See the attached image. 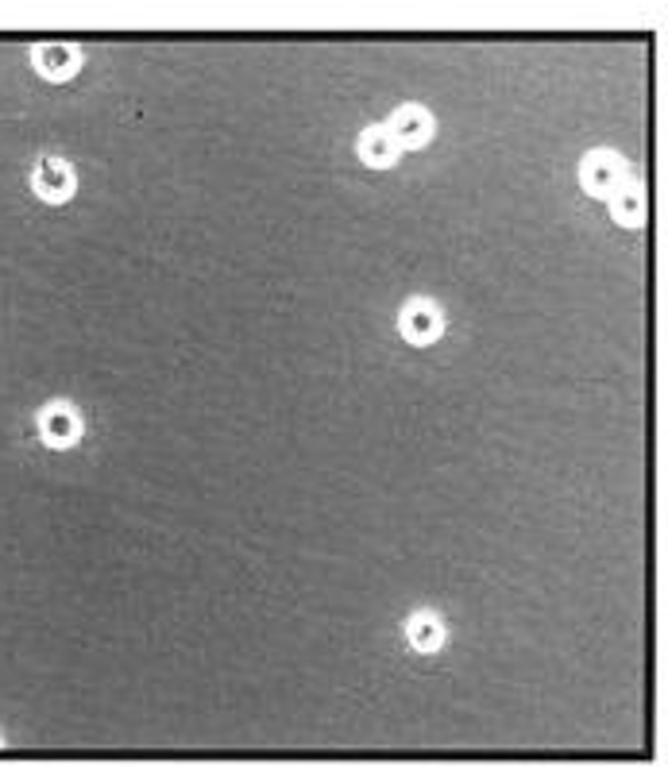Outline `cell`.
Listing matches in <instances>:
<instances>
[{
    "instance_id": "6da1fadb",
    "label": "cell",
    "mask_w": 668,
    "mask_h": 768,
    "mask_svg": "<svg viewBox=\"0 0 668 768\" xmlns=\"http://www.w3.org/2000/svg\"><path fill=\"white\" fill-rule=\"evenodd\" d=\"M35 186H40L47 197H55V201H58V197H70V189H74L70 166L58 163V158H43L40 171H35Z\"/></svg>"
},
{
    "instance_id": "7a4b0ae2",
    "label": "cell",
    "mask_w": 668,
    "mask_h": 768,
    "mask_svg": "<svg viewBox=\"0 0 668 768\" xmlns=\"http://www.w3.org/2000/svg\"><path fill=\"white\" fill-rule=\"evenodd\" d=\"M35 63L47 78H66V74L78 70V51L63 47V43H47V47L35 51Z\"/></svg>"
},
{
    "instance_id": "3957f363",
    "label": "cell",
    "mask_w": 668,
    "mask_h": 768,
    "mask_svg": "<svg viewBox=\"0 0 668 768\" xmlns=\"http://www.w3.org/2000/svg\"><path fill=\"white\" fill-rule=\"evenodd\" d=\"M43 437H47L51 445H70V440L78 437V425H74V417L66 414V409H51V414L43 417Z\"/></svg>"
}]
</instances>
